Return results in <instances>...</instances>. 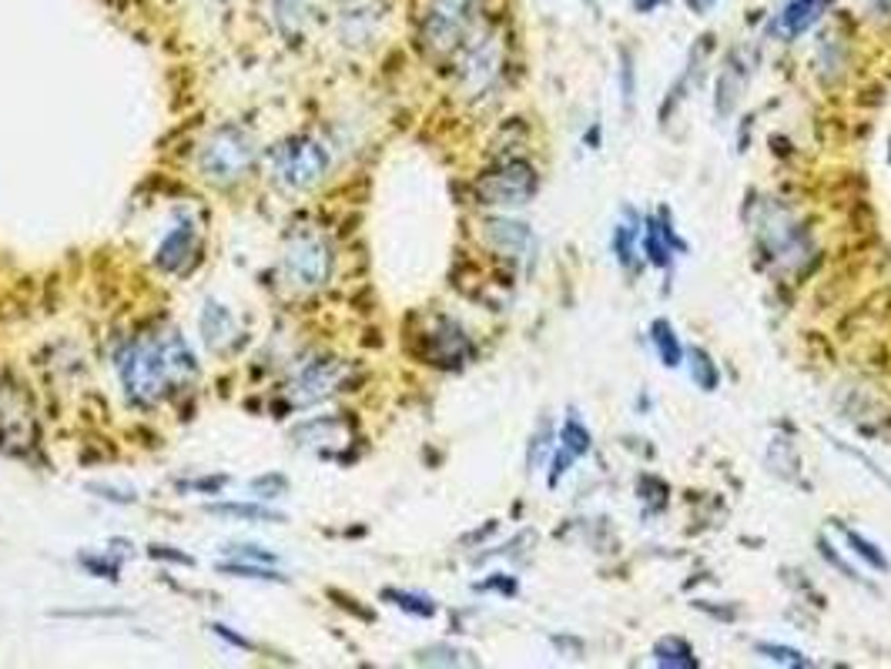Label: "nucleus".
<instances>
[{"mask_svg": "<svg viewBox=\"0 0 891 669\" xmlns=\"http://www.w3.org/2000/svg\"><path fill=\"white\" fill-rule=\"evenodd\" d=\"M114 368L124 388V398L132 406L151 409L174 388L168 355H165V339L158 334H138V339H127L114 352Z\"/></svg>", "mask_w": 891, "mask_h": 669, "instance_id": "obj_1", "label": "nucleus"}, {"mask_svg": "<svg viewBox=\"0 0 891 669\" xmlns=\"http://www.w3.org/2000/svg\"><path fill=\"white\" fill-rule=\"evenodd\" d=\"M269 165H272V178L279 188L285 191H308L315 188L329 174V148L312 138V134H292L282 145L272 148L269 155Z\"/></svg>", "mask_w": 891, "mask_h": 669, "instance_id": "obj_2", "label": "nucleus"}, {"mask_svg": "<svg viewBox=\"0 0 891 669\" xmlns=\"http://www.w3.org/2000/svg\"><path fill=\"white\" fill-rule=\"evenodd\" d=\"M255 158H259V151H255L248 131L235 124H222L205 138L199 151V168L215 184H235L255 168Z\"/></svg>", "mask_w": 891, "mask_h": 669, "instance_id": "obj_3", "label": "nucleus"}, {"mask_svg": "<svg viewBox=\"0 0 891 669\" xmlns=\"http://www.w3.org/2000/svg\"><path fill=\"white\" fill-rule=\"evenodd\" d=\"M282 272L295 288H323L332 275V245L315 231L292 235L282 251Z\"/></svg>", "mask_w": 891, "mask_h": 669, "instance_id": "obj_4", "label": "nucleus"}, {"mask_svg": "<svg viewBox=\"0 0 891 669\" xmlns=\"http://www.w3.org/2000/svg\"><path fill=\"white\" fill-rule=\"evenodd\" d=\"M349 382V365L332 355H315L289 378V401L295 409H312L318 401L332 398Z\"/></svg>", "mask_w": 891, "mask_h": 669, "instance_id": "obj_5", "label": "nucleus"}, {"mask_svg": "<svg viewBox=\"0 0 891 669\" xmlns=\"http://www.w3.org/2000/svg\"><path fill=\"white\" fill-rule=\"evenodd\" d=\"M476 0H429L422 21V44L432 54H450L473 24Z\"/></svg>", "mask_w": 891, "mask_h": 669, "instance_id": "obj_6", "label": "nucleus"}, {"mask_svg": "<svg viewBox=\"0 0 891 669\" xmlns=\"http://www.w3.org/2000/svg\"><path fill=\"white\" fill-rule=\"evenodd\" d=\"M537 184H540L537 171L527 161H506L476 181V197L483 201V205H499V208L527 205V201L537 194Z\"/></svg>", "mask_w": 891, "mask_h": 669, "instance_id": "obj_7", "label": "nucleus"}, {"mask_svg": "<svg viewBox=\"0 0 891 669\" xmlns=\"http://www.w3.org/2000/svg\"><path fill=\"white\" fill-rule=\"evenodd\" d=\"M292 439L298 449L326 458V462H346V449L356 442V426L346 416H318L305 419L292 429Z\"/></svg>", "mask_w": 891, "mask_h": 669, "instance_id": "obj_8", "label": "nucleus"}, {"mask_svg": "<svg viewBox=\"0 0 891 669\" xmlns=\"http://www.w3.org/2000/svg\"><path fill=\"white\" fill-rule=\"evenodd\" d=\"M426 359L429 365L439 368H460L473 359V345L470 334L456 325V321H439L429 334H426Z\"/></svg>", "mask_w": 891, "mask_h": 669, "instance_id": "obj_9", "label": "nucleus"}, {"mask_svg": "<svg viewBox=\"0 0 891 669\" xmlns=\"http://www.w3.org/2000/svg\"><path fill=\"white\" fill-rule=\"evenodd\" d=\"M195 248H199V228L195 222L181 218L168 228V235L155 248V268H161V272H178V268H184V261L195 254Z\"/></svg>", "mask_w": 891, "mask_h": 669, "instance_id": "obj_10", "label": "nucleus"}, {"mask_svg": "<svg viewBox=\"0 0 891 669\" xmlns=\"http://www.w3.org/2000/svg\"><path fill=\"white\" fill-rule=\"evenodd\" d=\"M832 8V0H788V4L781 8V14H778V21H775V31L781 34V37H801L804 31H811L817 21H821V14Z\"/></svg>", "mask_w": 891, "mask_h": 669, "instance_id": "obj_11", "label": "nucleus"}, {"mask_svg": "<svg viewBox=\"0 0 891 669\" xmlns=\"http://www.w3.org/2000/svg\"><path fill=\"white\" fill-rule=\"evenodd\" d=\"M202 339L212 352H225L228 345H235L238 339V321L232 315V308H225L222 302H205L202 311Z\"/></svg>", "mask_w": 891, "mask_h": 669, "instance_id": "obj_12", "label": "nucleus"}, {"mask_svg": "<svg viewBox=\"0 0 891 669\" xmlns=\"http://www.w3.org/2000/svg\"><path fill=\"white\" fill-rule=\"evenodd\" d=\"M496 64H499V47L493 37H483L470 47L466 64H463V81L470 84V91L489 88V81L496 78Z\"/></svg>", "mask_w": 891, "mask_h": 669, "instance_id": "obj_13", "label": "nucleus"}, {"mask_svg": "<svg viewBox=\"0 0 891 669\" xmlns=\"http://www.w3.org/2000/svg\"><path fill=\"white\" fill-rule=\"evenodd\" d=\"M684 248V241L674 235L667 212H661V218H647L644 222V254L654 268H670V251Z\"/></svg>", "mask_w": 891, "mask_h": 669, "instance_id": "obj_14", "label": "nucleus"}, {"mask_svg": "<svg viewBox=\"0 0 891 669\" xmlns=\"http://www.w3.org/2000/svg\"><path fill=\"white\" fill-rule=\"evenodd\" d=\"M486 238H489L493 248H499L509 258H520V254H527L533 248L530 228L520 225V222H509V218H489L486 222Z\"/></svg>", "mask_w": 891, "mask_h": 669, "instance_id": "obj_15", "label": "nucleus"}, {"mask_svg": "<svg viewBox=\"0 0 891 669\" xmlns=\"http://www.w3.org/2000/svg\"><path fill=\"white\" fill-rule=\"evenodd\" d=\"M161 339H165V355H168V368H171L174 388L191 385V382L199 378V359H195V352H191V345L184 342V334L161 331Z\"/></svg>", "mask_w": 891, "mask_h": 669, "instance_id": "obj_16", "label": "nucleus"}, {"mask_svg": "<svg viewBox=\"0 0 891 669\" xmlns=\"http://www.w3.org/2000/svg\"><path fill=\"white\" fill-rule=\"evenodd\" d=\"M312 11H315V0H272L275 27L289 41H298L305 34V27L312 24Z\"/></svg>", "mask_w": 891, "mask_h": 669, "instance_id": "obj_17", "label": "nucleus"}, {"mask_svg": "<svg viewBox=\"0 0 891 669\" xmlns=\"http://www.w3.org/2000/svg\"><path fill=\"white\" fill-rule=\"evenodd\" d=\"M205 512L218 519H241V522H272V525L285 522V512L269 509L262 502H208Z\"/></svg>", "mask_w": 891, "mask_h": 669, "instance_id": "obj_18", "label": "nucleus"}, {"mask_svg": "<svg viewBox=\"0 0 891 669\" xmlns=\"http://www.w3.org/2000/svg\"><path fill=\"white\" fill-rule=\"evenodd\" d=\"M654 659H657V666H667V669H697L700 666V659L693 656V649L684 639H677V636L657 639L654 643Z\"/></svg>", "mask_w": 891, "mask_h": 669, "instance_id": "obj_19", "label": "nucleus"}, {"mask_svg": "<svg viewBox=\"0 0 891 669\" xmlns=\"http://www.w3.org/2000/svg\"><path fill=\"white\" fill-rule=\"evenodd\" d=\"M651 339H654V345H657V352H661V362H664L667 368H677V365L684 362V349H680V342H677V331L670 328V321L657 318V321L651 325Z\"/></svg>", "mask_w": 891, "mask_h": 669, "instance_id": "obj_20", "label": "nucleus"}, {"mask_svg": "<svg viewBox=\"0 0 891 669\" xmlns=\"http://www.w3.org/2000/svg\"><path fill=\"white\" fill-rule=\"evenodd\" d=\"M382 599H390L396 610L409 613V616H419V620H432L436 616V602L429 596H419V592H406V589H386Z\"/></svg>", "mask_w": 891, "mask_h": 669, "instance_id": "obj_21", "label": "nucleus"}, {"mask_svg": "<svg viewBox=\"0 0 891 669\" xmlns=\"http://www.w3.org/2000/svg\"><path fill=\"white\" fill-rule=\"evenodd\" d=\"M744 81H747V64H741V50L728 60V71L721 75V88H718V107H721V114H724V104H728V98H731V107L737 104V98H741V88H744Z\"/></svg>", "mask_w": 891, "mask_h": 669, "instance_id": "obj_22", "label": "nucleus"}, {"mask_svg": "<svg viewBox=\"0 0 891 669\" xmlns=\"http://www.w3.org/2000/svg\"><path fill=\"white\" fill-rule=\"evenodd\" d=\"M218 572L235 576V579H259V582H289V576H282L279 569H272L269 563H245V559H232L222 563Z\"/></svg>", "mask_w": 891, "mask_h": 669, "instance_id": "obj_23", "label": "nucleus"}, {"mask_svg": "<svg viewBox=\"0 0 891 669\" xmlns=\"http://www.w3.org/2000/svg\"><path fill=\"white\" fill-rule=\"evenodd\" d=\"M838 525V522H835ZM842 529V535L848 540V546H851V553L858 556V559H865L871 569H878V572H888V559H884V553L875 546V543H868V540H861V535L855 532V529H848V525H838Z\"/></svg>", "mask_w": 891, "mask_h": 669, "instance_id": "obj_24", "label": "nucleus"}, {"mask_svg": "<svg viewBox=\"0 0 891 669\" xmlns=\"http://www.w3.org/2000/svg\"><path fill=\"white\" fill-rule=\"evenodd\" d=\"M690 359H693V382L700 385V388H708V392H714L718 385H721V372H718V365L711 362V355L708 352H700V349H690Z\"/></svg>", "mask_w": 891, "mask_h": 669, "instance_id": "obj_25", "label": "nucleus"}, {"mask_svg": "<svg viewBox=\"0 0 891 669\" xmlns=\"http://www.w3.org/2000/svg\"><path fill=\"white\" fill-rule=\"evenodd\" d=\"M590 445H594L590 429L580 419H566V426H563V449H569L573 455H587Z\"/></svg>", "mask_w": 891, "mask_h": 669, "instance_id": "obj_26", "label": "nucleus"}, {"mask_svg": "<svg viewBox=\"0 0 891 669\" xmlns=\"http://www.w3.org/2000/svg\"><path fill=\"white\" fill-rule=\"evenodd\" d=\"M78 563L91 572V576H98V579H111V582H117V576H121V563L117 559H111L108 553H84V556H78Z\"/></svg>", "mask_w": 891, "mask_h": 669, "instance_id": "obj_27", "label": "nucleus"}, {"mask_svg": "<svg viewBox=\"0 0 891 669\" xmlns=\"http://www.w3.org/2000/svg\"><path fill=\"white\" fill-rule=\"evenodd\" d=\"M633 241H636V225H633V212H630V222L617 228V238H613V248H617V258L623 268H630L633 272Z\"/></svg>", "mask_w": 891, "mask_h": 669, "instance_id": "obj_28", "label": "nucleus"}, {"mask_svg": "<svg viewBox=\"0 0 891 669\" xmlns=\"http://www.w3.org/2000/svg\"><path fill=\"white\" fill-rule=\"evenodd\" d=\"M757 653H764L768 659H775V662H785V666H811V659H804L798 649H791V646H775V643H760L757 646Z\"/></svg>", "mask_w": 891, "mask_h": 669, "instance_id": "obj_29", "label": "nucleus"}, {"mask_svg": "<svg viewBox=\"0 0 891 669\" xmlns=\"http://www.w3.org/2000/svg\"><path fill=\"white\" fill-rule=\"evenodd\" d=\"M251 489L259 492L262 499H279V496H285L289 492V479L285 476H259V479H251Z\"/></svg>", "mask_w": 891, "mask_h": 669, "instance_id": "obj_30", "label": "nucleus"}, {"mask_svg": "<svg viewBox=\"0 0 891 669\" xmlns=\"http://www.w3.org/2000/svg\"><path fill=\"white\" fill-rule=\"evenodd\" d=\"M225 553L232 559H245V563H269V566L279 563V556L269 553V549H262V546H225Z\"/></svg>", "mask_w": 891, "mask_h": 669, "instance_id": "obj_31", "label": "nucleus"}, {"mask_svg": "<svg viewBox=\"0 0 891 669\" xmlns=\"http://www.w3.org/2000/svg\"><path fill=\"white\" fill-rule=\"evenodd\" d=\"M466 653L460 649H450V646H436V649H422L419 653V662H439V666H460Z\"/></svg>", "mask_w": 891, "mask_h": 669, "instance_id": "obj_32", "label": "nucleus"}, {"mask_svg": "<svg viewBox=\"0 0 891 669\" xmlns=\"http://www.w3.org/2000/svg\"><path fill=\"white\" fill-rule=\"evenodd\" d=\"M218 639H225L228 646H235V649H245V653H255V643L248 639V636H241V633H235L232 626H225V623H212L208 626Z\"/></svg>", "mask_w": 891, "mask_h": 669, "instance_id": "obj_33", "label": "nucleus"}, {"mask_svg": "<svg viewBox=\"0 0 891 669\" xmlns=\"http://www.w3.org/2000/svg\"><path fill=\"white\" fill-rule=\"evenodd\" d=\"M148 556L151 559H165V563H178V566H195V559H191L188 553H178L174 546H148Z\"/></svg>", "mask_w": 891, "mask_h": 669, "instance_id": "obj_34", "label": "nucleus"}, {"mask_svg": "<svg viewBox=\"0 0 891 669\" xmlns=\"http://www.w3.org/2000/svg\"><path fill=\"white\" fill-rule=\"evenodd\" d=\"M228 486V476H205V479H195V483H181V489H195V492H205V496H215Z\"/></svg>", "mask_w": 891, "mask_h": 669, "instance_id": "obj_35", "label": "nucleus"}, {"mask_svg": "<svg viewBox=\"0 0 891 669\" xmlns=\"http://www.w3.org/2000/svg\"><path fill=\"white\" fill-rule=\"evenodd\" d=\"M91 492H98L101 499L117 502V506H132V502H138L135 492H117V489H111V486H91Z\"/></svg>", "mask_w": 891, "mask_h": 669, "instance_id": "obj_36", "label": "nucleus"}, {"mask_svg": "<svg viewBox=\"0 0 891 669\" xmlns=\"http://www.w3.org/2000/svg\"><path fill=\"white\" fill-rule=\"evenodd\" d=\"M573 458H577V455H573L569 449H560V455H556V462H553V473H550V486L560 483V476L566 473V465H573Z\"/></svg>", "mask_w": 891, "mask_h": 669, "instance_id": "obj_37", "label": "nucleus"}, {"mask_svg": "<svg viewBox=\"0 0 891 669\" xmlns=\"http://www.w3.org/2000/svg\"><path fill=\"white\" fill-rule=\"evenodd\" d=\"M871 14L878 21H891V0H871Z\"/></svg>", "mask_w": 891, "mask_h": 669, "instance_id": "obj_38", "label": "nucleus"}, {"mask_svg": "<svg viewBox=\"0 0 891 669\" xmlns=\"http://www.w3.org/2000/svg\"><path fill=\"white\" fill-rule=\"evenodd\" d=\"M684 4H687L693 14H708V11H714L718 0H684Z\"/></svg>", "mask_w": 891, "mask_h": 669, "instance_id": "obj_39", "label": "nucleus"}, {"mask_svg": "<svg viewBox=\"0 0 891 669\" xmlns=\"http://www.w3.org/2000/svg\"><path fill=\"white\" fill-rule=\"evenodd\" d=\"M664 4V0H633V11L636 14H651V11H657Z\"/></svg>", "mask_w": 891, "mask_h": 669, "instance_id": "obj_40", "label": "nucleus"}]
</instances>
